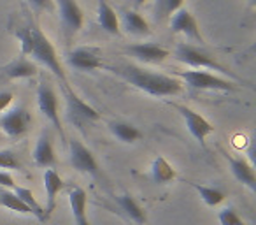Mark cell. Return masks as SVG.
<instances>
[{
    "instance_id": "6da1fadb",
    "label": "cell",
    "mask_w": 256,
    "mask_h": 225,
    "mask_svg": "<svg viewBox=\"0 0 256 225\" xmlns=\"http://www.w3.org/2000/svg\"><path fill=\"white\" fill-rule=\"evenodd\" d=\"M106 69H109L112 74L120 76L123 81L132 85L134 88L140 90L151 97H176L182 93V88H184V83L179 81L178 78L160 74V72H151L134 64L109 65Z\"/></svg>"
},
{
    "instance_id": "7a4b0ae2",
    "label": "cell",
    "mask_w": 256,
    "mask_h": 225,
    "mask_svg": "<svg viewBox=\"0 0 256 225\" xmlns=\"http://www.w3.org/2000/svg\"><path fill=\"white\" fill-rule=\"evenodd\" d=\"M16 37L22 43V55L32 57L37 64L44 65L50 72H53L62 85H68L65 69L60 62L53 43L42 34V30L36 23H28L26 27L16 30Z\"/></svg>"
},
{
    "instance_id": "3957f363",
    "label": "cell",
    "mask_w": 256,
    "mask_h": 225,
    "mask_svg": "<svg viewBox=\"0 0 256 225\" xmlns=\"http://www.w3.org/2000/svg\"><path fill=\"white\" fill-rule=\"evenodd\" d=\"M174 57L178 62L188 65V67H192V69H198V71H214V72H220V74H223V76H230V78L237 79V76H235L230 69L221 65L216 58L210 57V55L207 53V51H204L202 48L193 46V44H190V43L178 44V48H176V51H174Z\"/></svg>"
},
{
    "instance_id": "277c9868",
    "label": "cell",
    "mask_w": 256,
    "mask_h": 225,
    "mask_svg": "<svg viewBox=\"0 0 256 225\" xmlns=\"http://www.w3.org/2000/svg\"><path fill=\"white\" fill-rule=\"evenodd\" d=\"M178 76L182 79V83L196 90H209V92H235L237 90L234 81L209 71L193 69V71L178 72Z\"/></svg>"
},
{
    "instance_id": "5b68a950",
    "label": "cell",
    "mask_w": 256,
    "mask_h": 225,
    "mask_svg": "<svg viewBox=\"0 0 256 225\" xmlns=\"http://www.w3.org/2000/svg\"><path fill=\"white\" fill-rule=\"evenodd\" d=\"M37 106L39 111L46 116V120L54 127V129L60 132L62 141L65 139V132L64 127H62V120H60V106H58V97L54 88L50 85L48 81H42L37 86Z\"/></svg>"
},
{
    "instance_id": "8992f818",
    "label": "cell",
    "mask_w": 256,
    "mask_h": 225,
    "mask_svg": "<svg viewBox=\"0 0 256 225\" xmlns=\"http://www.w3.org/2000/svg\"><path fill=\"white\" fill-rule=\"evenodd\" d=\"M62 88H64V97L65 102H67V113L70 122L78 123L79 127H82L84 123L98 122L100 113L95 107L90 106L88 102H84L68 85H62Z\"/></svg>"
},
{
    "instance_id": "52a82bcc",
    "label": "cell",
    "mask_w": 256,
    "mask_h": 225,
    "mask_svg": "<svg viewBox=\"0 0 256 225\" xmlns=\"http://www.w3.org/2000/svg\"><path fill=\"white\" fill-rule=\"evenodd\" d=\"M170 106L174 107L179 115H181V118L184 120V125H186V129H188V132L192 134L196 143L206 150V139L214 132V127L210 125L200 113H196L195 109L184 106V104L170 102Z\"/></svg>"
},
{
    "instance_id": "ba28073f",
    "label": "cell",
    "mask_w": 256,
    "mask_h": 225,
    "mask_svg": "<svg viewBox=\"0 0 256 225\" xmlns=\"http://www.w3.org/2000/svg\"><path fill=\"white\" fill-rule=\"evenodd\" d=\"M68 150H70V164L76 171L92 176V178H100L98 162L88 146H84L79 139H70Z\"/></svg>"
},
{
    "instance_id": "9c48e42d",
    "label": "cell",
    "mask_w": 256,
    "mask_h": 225,
    "mask_svg": "<svg viewBox=\"0 0 256 225\" xmlns=\"http://www.w3.org/2000/svg\"><path fill=\"white\" fill-rule=\"evenodd\" d=\"M32 122V116L25 107H16L8 111L4 116H0V129L11 139H20L30 130Z\"/></svg>"
},
{
    "instance_id": "30bf717a",
    "label": "cell",
    "mask_w": 256,
    "mask_h": 225,
    "mask_svg": "<svg viewBox=\"0 0 256 225\" xmlns=\"http://www.w3.org/2000/svg\"><path fill=\"white\" fill-rule=\"evenodd\" d=\"M60 13L62 27H64L65 37H72L82 29L84 23V13L78 0H53Z\"/></svg>"
},
{
    "instance_id": "8fae6325",
    "label": "cell",
    "mask_w": 256,
    "mask_h": 225,
    "mask_svg": "<svg viewBox=\"0 0 256 225\" xmlns=\"http://www.w3.org/2000/svg\"><path fill=\"white\" fill-rule=\"evenodd\" d=\"M170 29L174 34L184 36L190 43H198L200 46L204 44V37L200 34V27L196 18L188 11V9H179L176 15H172L170 18Z\"/></svg>"
},
{
    "instance_id": "7c38bea8",
    "label": "cell",
    "mask_w": 256,
    "mask_h": 225,
    "mask_svg": "<svg viewBox=\"0 0 256 225\" xmlns=\"http://www.w3.org/2000/svg\"><path fill=\"white\" fill-rule=\"evenodd\" d=\"M67 65L76 71H96L106 67L100 58V51L95 48H76L67 55Z\"/></svg>"
},
{
    "instance_id": "4fadbf2b",
    "label": "cell",
    "mask_w": 256,
    "mask_h": 225,
    "mask_svg": "<svg viewBox=\"0 0 256 225\" xmlns=\"http://www.w3.org/2000/svg\"><path fill=\"white\" fill-rule=\"evenodd\" d=\"M126 53L136 60L144 64H162L170 57V51L167 48L160 46L156 43H137L126 48Z\"/></svg>"
},
{
    "instance_id": "5bb4252c",
    "label": "cell",
    "mask_w": 256,
    "mask_h": 225,
    "mask_svg": "<svg viewBox=\"0 0 256 225\" xmlns=\"http://www.w3.org/2000/svg\"><path fill=\"white\" fill-rule=\"evenodd\" d=\"M67 199L70 204L72 209V216H74L76 225H92L88 220V195L86 192L78 185H70L67 188Z\"/></svg>"
},
{
    "instance_id": "9a60e30c",
    "label": "cell",
    "mask_w": 256,
    "mask_h": 225,
    "mask_svg": "<svg viewBox=\"0 0 256 225\" xmlns=\"http://www.w3.org/2000/svg\"><path fill=\"white\" fill-rule=\"evenodd\" d=\"M64 188L65 181L62 179V176L54 169H44V190H46V207H44V211H46L48 220L53 214L54 207H56V197L60 195Z\"/></svg>"
},
{
    "instance_id": "2e32d148",
    "label": "cell",
    "mask_w": 256,
    "mask_h": 225,
    "mask_svg": "<svg viewBox=\"0 0 256 225\" xmlns=\"http://www.w3.org/2000/svg\"><path fill=\"white\" fill-rule=\"evenodd\" d=\"M37 72H39L37 64L25 55H20L18 58H14L2 67V74L9 79H28L37 76Z\"/></svg>"
},
{
    "instance_id": "e0dca14e",
    "label": "cell",
    "mask_w": 256,
    "mask_h": 225,
    "mask_svg": "<svg viewBox=\"0 0 256 225\" xmlns=\"http://www.w3.org/2000/svg\"><path fill=\"white\" fill-rule=\"evenodd\" d=\"M230 164L232 169V174L235 176L238 183H242L244 186H248L252 193L256 192V174H254V169L252 165L246 160L244 157H232V155H224Z\"/></svg>"
},
{
    "instance_id": "ac0fdd59",
    "label": "cell",
    "mask_w": 256,
    "mask_h": 225,
    "mask_svg": "<svg viewBox=\"0 0 256 225\" xmlns=\"http://www.w3.org/2000/svg\"><path fill=\"white\" fill-rule=\"evenodd\" d=\"M34 162L40 169H53L56 165V155H54L53 141L50 132H42L37 139V144L34 148Z\"/></svg>"
},
{
    "instance_id": "d6986e66",
    "label": "cell",
    "mask_w": 256,
    "mask_h": 225,
    "mask_svg": "<svg viewBox=\"0 0 256 225\" xmlns=\"http://www.w3.org/2000/svg\"><path fill=\"white\" fill-rule=\"evenodd\" d=\"M120 29L124 30V34L134 37H148L151 36L150 23L146 22L142 15L137 11H123L121 13V22Z\"/></svg>"
},
{
    "instance_id": "ffe728a7",
    "label": "cell",
    "mask_w": 256,
    "mask_h": 225,
    "mask_svg": "<svg viewBox=\"0 0 256 225\" xmlns=\"http://www.w3.org/2000/svg\"><path fill=\"white\" fill-rule=\"evenodd\" d=\"M96 22L102 27L104 32L110 34V36H120V18H118L116 11L107 0H98V9H96Z\"/></svg>"
},
{
    "instance_id": "44dd1931",
    "label": "cell",
    "mask_w": 256,
    "mask_h": 225,
    "mask_svg": "<svg viewBox=\"0 0 256 225\" xmlns=\"http://www.w3.org/2000/svg\"><path fill=\"white\" fill-rule=\"evenodd\" d=\"M116 202H118V206L121 207V211H123L130 220L136 221L137 225H146V221H148L146 211L137 202L136 197L130 195V193H121V195L116 197Z\"/></svg>"
},
{
    "instance_id": "7402d4cb",
    "label": "cell",
    "mask_w": 256,
    "mask_h": 225,
    "mask_svg": "<svg viewBox=\"0 0 256 225\" xmlns=\"http://www.w3.org/2000/svg\"><path fill=\"white\" fill-rule=\"evenodd\" d=\"M151 178L158 185H167L178 178V171L165 157H156L151 164Z\"/></svg>"
},
{
    "instance_id": "603a6c76",
    "label": "cell",
    "mask_w": 256,
    "mask_h": 225,
    "mask_svg": "<svg viewBox=\"0 0 256 225\" xmlns=\"http://www.w3.org/2000/svg\"><path fill=\"white\" fill-rule=\"evenodd\" d=\"M109 130L112 132V136L116 137L118 141H121V143H124V144L137 143V141H140L144 136L136 125L126 123V122H110Z\"/></svg>"
},
{
    "instance_id": "cb8c5ba5",
    "label": "cell",
    "mask_w": 256,
    "mask_h": 225,
    "mask_svg": "<svg viewBox=\"0 0 256 225\" xmlns=\"http://www.w3.org/2000/svg\"><path fill=\"white\" fill-rule=\"evenodd\" d=\"M12 192L20 197V200H22V202L28 207L30 213H32L37 220H39V221H48L46 211H44V207L37 202V199H36V195L32 193V190L25 188V186H14V188H12Z\"/></svg>"
},
{
    "instance_id": "d4e9b609",
    "label": "cell",
    "mask_w": 256,
    "mask_h": 225,
    "mask_svg": "<svg viewBox=\"0 0 256 225\" xmlns=\"http://www.w3.org/2000/svg\"><path fill=\"white\" fill-rule=\"evenodd\" d=\"M190 185L198 192L200 199L207 204V206L214 207V206H220L224 199H226V192L221 188H216V186H206V185H198V183H193L190 181Z\"/></svg>"
},
{
    "instance_id": "484cf974",
    "label": "cell",
    "mask_w": 256,
    "mask_h": 225,
    "mask_svg": "<svg viewBox=\"0 0 256 225\" xmlns=\"http://www.w3.org/2000/svg\"><path fill=\"white\" fill-rule=\"evenodd\" d=\"M184 0H154V18L156 22H165L172 18V15L182 9Z\"/></svg>"
},
{
    "instance_id": "4316f807",
    "label": "cell",
    "mask_w": 256,
    "mask_h": 225,
    "mask_svg": "<svg viewBox=\"0 0 256 225\" xmlns=\"http://www.w3.org/2000/svg\"><path fill=\"white\" fill-rule=\"evenodd\" d=\"M0 206L8 207V209H11V211H16V213H20V214H32L28 207L20 200V197L16 195L12 190L2 188V186H0Z\"/></svg>"
},
{
    "instance_id": "83f0119b",
    "label": "cell",
    "mask_w": 256,
    "mask_h": 225,
    "mask_svg": "<svg viewBox=\"0 0 256 225\" xmlns=\"http://www.w3.org/2000/svg\"><path fill=\"white\" fill-rule=\"evenodd\" d=\"M0 169L2 171H22L23 164L12 150H0Z\"/></svg>"
},
{
    "instance_id": "f1b7e54d",
    "label": "cell",
    "mask_w": 256,
    "mask_h": 225,
    "mask_svg": "<svg viewBox=\"0 0 256 225\" xmlns=\"http://www.w3.org/2000/svg\"><path fill=\"white\" fill-rule=\"evenodd\" d=\"M218 220H220L221 225H246V221L238 216V213L232 206H228V207H224L223 211H220Z\"/></svg>"
},
{
    "instance_id": "f546056e",
    "label": "cell",
    "mask_w": 256,
    "mask_h": 225,
    "mask_svg": "<svg viewBox=\"0 0 256 225\" xmlns=\"http://www.w3.org/2000/svg\"><path fill=\"white\" fill-rule=\"evenodd\" d=\"M28 4L32 8H36L37 11H53L54 9V2L53 0H28Z\"/></svg>"
},
{
    "instance_id": "4dcf8cb0",
    "label": "cell",
    "mask_w": 256,
    "mask_h": 225,
    "mask_svg": "<svg viewBox=\"0 0 256 225\" xmlns=\"http://www.w3.org/2000/svg\"><path fill=\"white\" fill-rule=\"evenodd\" d=\"M12 99H14V93L9 92V90L0 92V113H4L6 109H9V106L12 104Z\"/></svg>"
},
{
    "instance_id": "1f68e13d",
    "label": "cell",
    "mask_w": 256,
    "mask_h": 225,
    "mask_svg": "<svg viewBox=\"0 0 256 225\" xmlns=\"http://www.w3.org/2000/svg\"><path fill=\"white\" fill-rule=\"evenodd\" d=\"M0 186H2V188H9V190H12L16 186L14 178H12L8 171H0Z\"/></svg>"
},
{
    "instance_id": "d6a6232c",
    "label": "cell",
    "mask_w": 256,
    "mask_h": 225,
    "mask_svg": "<svg viewBox=\"0 0 256 225\" xmlns=\"http://www.w3.org/2000/svg\"><path fill=\"white\" fill-rule=\"evenodd\" d=\"M132 2H134V6H136V8H140V6L146 4V0H132Z\"/></svg>"
}]
</instances>
